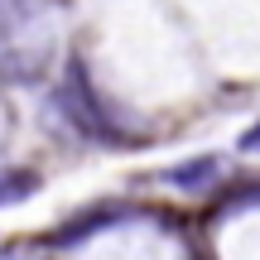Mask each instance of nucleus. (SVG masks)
<instances>
[{"label":"nucleus","mask_w":260,"mask_h":260,"mask_svg":"<svg viewBox=\"0 0 260 260\" xmlns=\"http://www.w3.org/2000/svg\"><path fill=\"white\" fill-rule=\"evenodd\" d=\"M53 106L68 116V125H73L77 135H87L92 145H130V135L111 116L106 96L92 87V73H87L82 58H68L63 82H58V92H53Z\"/></svg>","instance_id":"1"},{"label":"nucleus","mask_w":260,"mask_h":260,"mask_svg":"<svg viewBox=\"0 0 260 260\" xmlns=\"http://www.w3.org/2000/svg\"><path fill=\"white\" fill-rule=\"evenodd\" d=\"M251 207H260V178H236V183H226V193L217 198L212 212L236 217V212H251Z\"/></svg>","instance_id":"5"},{"label":"nucleus","mask_w":260,"mask_h":260,"mask_svg":"<svg viewBox=\"0 0 260 260\" xmlns=\"http://www.w3.org/2000/svg\"><path fill=\"white\" fill-rule=\"evenodd\" d=\"M236 149H241V154H260V121H251L241 130V140H236Z\"/></svg>","instance_id":"6"},{"label":"nucleus","mask_w":260,"mask_h":260,"mask_svg":"<svg viewBox=\"0 0 260 260\" xmlns=\"http://www.w3.org/2000/svg\"><path fill=\"white\" fill-rule=\"evenodd\" d=\"M39 188H44V174L39 169H0V207L29 203Z\"/></svg>","instance_id":"4"},{"label":"nucleus","mask_w":260,"mask_h":260,"mask_svg":"<svg viewBox=\"0 0 260 260\" xmlns=\"http://www.w3.org/2000/svg\"><path fill=\"white\" fill-rule=\"evenodd\" d=\"M125 217H130L125 203H92V207H82V212H73L68 222H58L53 232H48V246H82V241H92L96 232L125 222Z\"/></svg>","instance_id":"2"},{"label":"nucleus","mask_w":260,"mask_h":260,"mask_svg":"<svg viewBox=\"0 0 260 260\" xmlns=\"http://www.w3.org/2000/svg\"><path fill=\"white\" fill-rule=\"evenodd\" d=\"M222 154H193V159H178V164H169L164 174H159V183L164 188H178V193H203V188L222 183Z\"/></svg>","instance_id":"3"}]
</instances>
